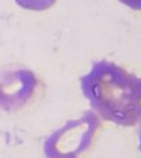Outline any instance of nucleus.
<instances>
[{
	"mask_svg": "<svg viewBox=\"0 0 141 158\" xmlns=\"http://www.w3.org/2000/svg\"><path fill=\"white\" fill-rule=\"evenodd\" d=\"M80 89L100 118L120 126L141 125V77L108 60L95 61Z\"/></svg>",
	"mask_w": 141,
	"mask_h": 158,
	"instance_id": "1",
	"label": "nucleus"
},
{
	"mask_svg": "<svg viewBox=\"0 0 141 158\" xmlns=\"http://www.w3.org/2000/svg\"><path fill=\"white\" fill-rule=\"evenodd\" d=\"M101 129V118L93 110H85L79 118L55 130L43 143L45 158H80L91 148Z\"/></svg>",
	"mask_w": 141,
	"mask_h": 158,
	"instance_id": "2",
	"label": "nucleus"
},
{
	"mask_svg": "<svg viewBox=\"0 0 141 158\" xmlns=\"http://www.w3.org/2000/svg\"><path fill=\"white\" fill-rule=\"evenodd\" d=\"M37 80L32 71L15 69L3 74L2 80V105L7 110H14L32 97Z\"/></svg>",
	"mask_w": 141,
	"mask_h": 158,
	"instance_id": "3",
	"label": "nucleus"
},
{
	"mask_svg": "<svg viewBox=\"0 0 141 158\" xmlns=\"http://www.w3.org/2000/svg\"><path fill=\"white\" fill-rule=\"evenodd\" d=\"M14 2L23 10L39 12L53 7L56 0H14Z\"/></svg>",
	"mask_w": 141,
	"mask_h": 158,
	"instance_id": "4",
	"label": "nucleus"
},
{
	"mask_svg": "<svg viewBox=\"0 0 141 158\" xmlns=\"http://www.w3.org/2000/svg\"><path fill=\"white\" fill-rule=\"evenodd\" d=\"M121 4L136 11H141V0H118Z\"/></svg>",
	"mask_w": 141,
	"mask_h": 158,
	"instance_id": "5",
	"label": "nucleus"
},
{
	"mask_svg": "<svg viewBox=\"0 0 141 158\" xmlns=\"http://www.w3.org/2000/svg\"><path fill=\"white\" fill-rule=\"evenodd\" d=\"M139 150H140V154H141V129H140V133H139Z\"/></svg>",
	"mask_w": 141,
	"mask_h": 158,
	"instance_id": "6",
	"label": "nucleus"
}]
</instances>
